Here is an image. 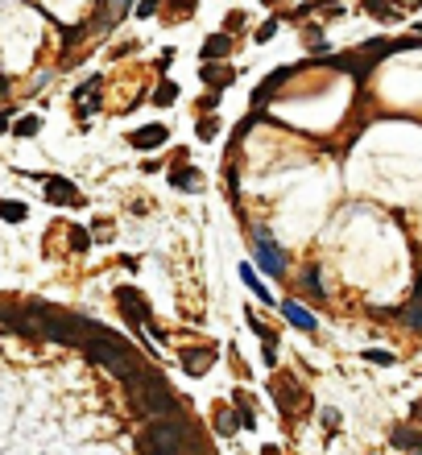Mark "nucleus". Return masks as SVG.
Listing matches in <instances>:
<instances>
[{"instance_id": "nucleus-35", "label": "nucleus", "mask_w": 422, "mask_h": 455, "mask_svg": "<svg viewBox=\"0 0 422 455\" xmlns=\"http://www.w3.org/2000/svg\"><path fill=\"white\" fill-rule=\"evenodd\" d=\"M402 4H406V8H419L422 0H402Z\"/></svg>"}, {"instance_id": "nucleus-16", "label": "nucleus", "mask_w": 422, "mask_h": 455, "mask_svg": "<svg viewBox=\"0 0 422 455\" xmlns=\"http://www.w3.org/2000/svg\"><path fill=\"white\" fill-rule=\"evenodd\" d=\"M361 8H365V12H373V17H385V21H398V17H402V8H398V4H390V0H365Z\"/></svg>"}, {"instance_id": "nucleus-17", "label": "nucleus", "mask_w": 422, "mask_h": 455, "mask_svg": "<svg viewBox=\"0 0 422 455\" xmlns=\"http://www.w3.org/2000/svg\"><path fill=\"white\" fill-rule=\"evenodd\" d=\"M236 427H240V414H232L228 406H215V431L220 435H232Z\"/></svg>"}, {"instance_id": "nucleus-2", "label": "nucleus", "mask_w": 422, "mask_h": 455, "mask_svg": "<svg viewBox=\"0 0 422 455\" xmlns=\"http://www.w3.org/2000/svg\"><path fill=\"white\" fill-rule=\"evenodd\" d=\"M128 389H133L137 410H141V414H149V418H170V414H182V410H178V398H174V389H170V381H166L162 373H153V369H145V377H141V381H133Z\"/></svg>"}, {"instance_id": "nucleus-10", "label": "nucleus", "mask_w": 422, "mask_h": 455, "mask_svg": "<svg viewBox=\"0 0 422 455\" xmlns=\"http://www.w3.org/2000/svg\"><path fill=\"white\" fill-rule=\"evenodd\" d=\"M282 315H286V319H290V323H294L298 331H315V327H319V319H315V315H311L307 307H298L294 298H290V302H282Z\"/></svg>"}, {"instance_id": "nucleus-18", "label": "nucleus", "mask_w": 422, "mask_h": 455, "mask_svg": "<svg viewBox=\"0 0 422 455\" xmlns=\"http://www.w3.org/2000/svg\"><path fill=\"white\" fill-rule=\"evenodd\" d=\"M394 315H398V319H410V327H419L422 331V294H414V298H410L402 311H394Z\"/></svg>"}, {"instance_id": "nucleus-36", "label": "nucleus", "mask_w": 422, "mask_h": 455, "mask_svg": "<svg viewBox=\"0 0 422 455\" xmlns=\"http://www.w3.org/2000/svg\"><path fill=\"white\" fill-rule=\"evenodd\" d=\"M4 128H8V116H0V133H4Z\"/></svg>"}, {"instance_id": "nucleus-26", "label": "nucleus", "mask_w": 422, "mask_h": 455, "mask_svg": "<svg viewBox=\"0 0 422 455\" xmlns=\"http://www.w3.org/2000/svg\"><path fill=\"white\" fill-rule=\"evenodd\" d=\"M215 133H220V120H211V116L199 120V137H203V141H215Z\"/></svg>"}, {"instance_id": "nucleus-30", "label": "nucleus", "mask_w": 422, "mask_h": 455, "mask_svg": "<svg viewBox=\"0 0 422 455\" xmlns=\"http://www.w3.org/2000/svg\"><path fill=\"white\" fill-rule=\"evenodd\" d=\"M157 8V0H137V17H149Z\"/></svg>"}, {"instance_id": "nucleus-6", "label": "nucleus", "mask_w": 422, "mask_h": 455, "mask_svg": "<svg viewBox=\"0 0 422 455\" xmlns=\"http://www.w3.org/2000/svg\"><path fill=\"white\" fill-rule=\"evenodd\" d=\"M46 199H50V203H70V207L83 203V195H79L75 182H66V178H46Z\"/></svg>"}, {"instance_id": "nucleus-14", "label": "nucleus", "mask_w": 422, "mask_h": 455, "mask_svg": "<svg viewBox=\"0 0 422 455\" xmlns=\"http://www.w3.org/2000/svg\"><path fill=\"white\" fill-rule=\"evenodd\" d=\"M232 50V37L228 33H211L207 41H203V62H215V58H224Z\"/></svg>"}, {"instance_id": "nucleus-37", "label": "nucleus", "mask_w": 422, "mask_h": 455, "mask_svg": "<svg viewBox=\"0 0 422 455\" xmlns=\"http://www.w3.org/2000/svg\"><path fill=\"white\" fill-rule=\"evenodd\" d=\"M261 455H278V447H265V452H261Z\"/></svg>"}, {"instance_id": "nucleus-21", "label": "nucleus", "mask_w": 422, "mask_h": 455, "mask_svg": "<svg viewBox=\"0 0 422 455\" xmlns=\"http://www.w3.org/2000/svg\"><path fill=\"white\" fill-rule=\"evenodd\" d=\"M174 99H178V87H174V83H162V87L153 91V104H157V108H166V104H174Z\"/></svg>"}, {"instance_id": "nucleus-19", "label": "nucleus", "mask_w": 422, "mask_h": 455, "mask_svg": "<svg viewBox=\"0 0 422 455\" xmlns=\"http://www.w3.org/2000/svg\"><path fill=\"white\" fill-rule=\"evenodd\" d=\"M170 182H174L178 191H186V186H199V170H191V166H174Z\"/></svg>"}, {"instance_id": "nucleus-24", "label": "nucleus", "mask_w": 422, "mask_h": 455, "mask_svg": "<svg viewBox=\"0 0 422 455\" xmlns=\"http://www.w3.org/2000/svg\"><path fill=\"white\" fill-rule=\"evenodd\" d=\"M307 290H311L315 298H323V294H327V290H323V282H319V269H315V265L307 269Z\"/></svg>"}, {"instance_id": "nucleus-9", "label": "nucleus", "mask_w": 422, "mask_h": 455, "mask_svg": "<svg viewBox=\"0 0 422 455\" xmlns=\"http://www.w3.org/2000/svg\"><path fill=\"white\" fill-rule=\"evenodd\" d=\"M199 75H203L207 87H232V83H236V70H232V66H220V62H203Z\"/></svg>"}, {"instance_id": "nucleus-20", "label": "nucleus", "mask_w": 422, "mask_h": 455, "mask_svg": "<svg viewBox=\"0 0 422 455\" xmlns=\"http://www.w3.org/2000/svg\"><path fill=\"white\" fill-rule=\"evenodd\" d=\"M25 215H29V207H25V203L0 199V220H12V224H17V220H25Z\"/></svg>"}, {"instance_id": "nucleus-1", "label": "nucleus", "mask_w": 422, "mask_h": 455, "mask_svg": "<svg viewBox=\"0 0 422 455\" xmlns=\"http://www.w3.org/2000/svg\"><path fill=\"white\" fill-rule=\"evenodd\" d=\"M191 439H195V431H191L186 414H170V418H153V423L141 431L137 447L145 455H182Z\"/></svg>"}, {"instance_id": "nucleus-13", "label": "nucleus", "mask_w": 422, "mask_h": 455, "mask_svg": "<svg viewBox=\"0 0 422 455\" xmlns=\"http://www.w3.org/2000/svg\"><path fill=\"white\" fill-rule=\"evenodd\" d=\"M390 439H394V447H402V452H422V435L414 431V427H394L390 431Z\"/></svg>"}, {"instance_id": "nucleus-5", "label": "nucleus", "mask_w": 422, "mask_h": 455, "mask_svg": "<svg viewBox=\"0 0 422 455\" xmlns=\"http://www.w3.org/2000/svg\"><path fill=\"white\" fill-rule=\"evenodd\" d=\"M116 307H120V315L133 323V327H149V302L137 294V290H116Z\"/></svg>"}, {"instance_id": "nucleus-4", "label": "nucleus", "mask_w": 422, "mask_h": 455, "mask_svg": "<svg viewBox=\"0 0 422 455\" xmlns=\"http://www.w3.org/2000/svg\"><path fill=\"white\" fill-rule=\"evenodd\" d=\"M253 244H257V261H261V269H265L269 278H282V273H286V261H282V249L274 244V236H269L265 228H257V232H253Z\"/></svg>"}, {"instance_id": "nucleus-31", "label": "nucleus", "mask_w": 422, "mask_h": 455, "mask_svg": "<svg viewBox=\"0 0 422 455\" xmlns=\"http://www.w3.org/2000/svg\"><path fill=\"white\" fill-rule=\"evenodd\" d=\"M79 37H83V25H79V29H66V33H62V41H66V46H75Z\"/></svg>"}, {"instance_id": "nucleus-34", "label": "nucleus", "mask_w": 422, "mask_h": 455, "mask_svg": "<svg viewBox=\"0 0 422 455\" xmlns=\"http://www.w3.org/2000/svg\"><path fill=\"white\" fill-rule=\"evenodd\" d=\"M104 4H108V8H124L128 0H104Z\"/></svg>"}, {"instance_id": "nucleus-12", "label": "nucleus", "mask_w": 422, "mask_h": 455, "mask_svg": "<svg viewBox=\"0 0 422 455\" xmlns=\"http://www.w3.org/2000/svg\"><path fill=\"white\" fill-rule=\"evenodd\" d=\"M166 137H170V133H166V124H145V128H137L128 141H133L137 149H153V145H162Z\"/></svg>"}, {"instance_id": "nucleus-27", "label": "nucleus", "mask_w": 422, "mask_h": 455, "mask_svg": "<svg viewBox=\"0 0 422 455\" xmlns=\"http://www.w3.org/2000/svg\"><path fill=\"white\" fill-rule=\"evenodd\" d=\"M87 244H91V236H87L83 228H70V249H75V253H83Z\"/></svg>"}, {"instance_id": "nucleus-3", "label": "nucleus", "mask_w": 422, "mask_h": 455, "mask_svg": "<svg viewBox=\"0 0 422 455\" xmlns=\"http://www.w3.org/2000/svg\"><path fill=\"white\" fill-rule=\"evenodd\" d=\"M269 389H274V402H278V410H282V414H290V410H307V402H311V398H307V389H303L294 377H274V385H269Z\"/></svg>"}, {"instance_id": "nucleus-7", "label": "nucleus", "mask_w": 422, "mask_h": 455, "mask_svg": "<svg viewBox=\"0 0 422 455\" xmlns=\"http://www.w3.org/2000/svg\"><path fill=\"white\" fill-rule=\"evenodd\" d=\"M211 365H215V348H186V352H182V369H186L191 377H203Z\"/></svg>"}, {"instance_id": "nucleus-15", "label": "nucleus", "mask_w": 422, "mask_h": 455, "mask_svg": "<svg viewBox=\"0 0 422 455\" xmlns=\"http://www.w3.org/2000/svg\"><path fill=\"white\" fill-rule=\"evenodd\" d=\"M232 402H236V414H240V427H257V414H253V398H249L244 389H236V394H232Z\"/></svg>"}, {"instance_id": "nucleus-29", "label": "nucleus", "mask_w": 422, "mask_h": 455, "mask_svg": "<svg viewBox=\"0 0 422 455\" xmlns=\"http://www.w3.org/2000/svg\"><path fill=\"white\" fill-rule=\"evenodd\" d=\"M323 431H340V410H323Z\"/></svg>"}, {"instance_id": "nucleus-22", "label": "nucleus", "mask_w": 422, "mask_h": 455, "mask_svg": "<svg viewBox=\"0 0 422 455\" xmlns=\"http://www.w3.org/2000/svg\"><path fill=\"white\" fill-rule=\"evenodd\" d=\"M37 124H41L37 116H21V120L12 124V133H17V137H33V133H37Z\"/></svg>"}, {"instance_id": "nucleus-32", "label": "nucleus", "mask_w": 422, "mask_h": 455, "mask_svg": "<svg viewBox=\"0 0 422 455\" xmlns=\"http://www.w3.org/2000/svg\"><path fill=\"white\" fill-rule=\"evenodd\" d=\"M170 62H174V50H162V58H157V70H166Z\"/></svg>"}, {"instance_id": "nucleus-28", "label": "nucleus", "mask_w": 422, "mask_h": 455, "mask_svg": "<svg viewBox=\"0 0 422 455\" xmlns=\"http://www.w3.org/2000/svg\"><path fill=\"white\" fill-rule=\"evenodd\" d=\"M278 25H282V21H278V17H274V21H265V25H261V29H257V41H269V37H274V33H278Z\"/></svg>"}, {"instance_id": "nucleus-8", "label": "nucleus", "mask_w": 422, "mask_h": 455, "mask_svg": "<svg viewBox=\"0 0 422 455\" xmlns=\"http://www.w3.org/2000/svg\"><path fill=\"white\" fill-rule=\"evenodd\" d=\"M286 79H290V66H278V70H274V75H269V79H265L257 91H253V108H265V104L278 95V87H282Z\"/></svg>"}, {"instance_id": "nucleus-25", "label": "nucleus", "mask_w": 422, "mask_h": 455, "mask_svg": "<svg viewBox=\"0 0 422 455\" xmlns=\"http://www.w3.org/2000/svg\"><path fill=\"white\" fill-rule=\"evenodd\" d=\"M365 360H369V365H394V352H385V348H369Z\"/></svg>"}, {"instance_id": "nucleus-33", "label": "nucleus", "mask_w": 422, "mask_h": 455, "mask_svg": "<svg viewBox=\"0 0 422 455\" xmlns=\"http://www.w3.org/2000/svg\"><path fill=\"white\" fill-rule=\"evenodd\" d=\"M195 4H199V0H174V8H178V12H186V8H195Z\"/></svg>"}, {"instance_id": "nucleus-38", "label": "nucleus", "mask_w": 422, "mask_h": 455, "mask_svg": "<svg viewBox=\"0 0 422 455\" xmlns=\"http://www.w3.org/2000/svg\"><path fill=\"white\" fill-rule=\"evenodd\" d=\"M265 4H278V0H265Z\"/></svg>"}, {"instance_id": "nucleus-11", "label": "nucleus", "mask_w": 422, "mask_h": 455, "mask_svg": "<svg viewBox=\"0 0 422 455\" xmlns=\"http://www.w3.org/2000/svg\"><path fill=\"white\" fill-rule=\"evenodd\" d=\"M75 99H79V116H91V108H99V75L87 79V83L75 91Z\"/></svg>"}, {"instance_id": "nucleus-23", "label": "nucleus", "mask_w": 422, "mask_h": 455, "mask_svg": "<svg viewBox=\"0 0 422 455\" xmlns=\"http://www.w3.org/2000/svg\"><path fill=\"white\" fill-rule=\"evenodd\" d=\"M240 278H244V286H253V294H261V302H269V290H261V282H257V273L249 265H240Z\"/></svg>"}]
</instances>
